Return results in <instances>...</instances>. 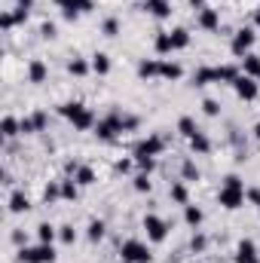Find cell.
<instances>
[{
  "mask_svg": "<svg viewBox=\"0 0 260 263\" xmlns=\"http://www.w3.org/2000/svg\"><path fill=\"white\" fill-rule=\"evenodd\" d=\"M251 43H254V31H251V28H242V31L233 37V52H236V55H245L248 49H251Z\"/></svg>",
  "mask_w": 260,
  "mask_h": 263,
  "instance_id": "9",
  "label": "cell"
},
{
  "mask_svg": "<svg viewBox=\"0 0 260 263\" xmlns=\"http://www.w3.org/2000/svg\"><path fill=\"white\" fill-rule=\"evenodd\" d=\"M135 190H138V193H150V181H147V175L135 178Z\"/></svg>",
  "mask_w": 260,
  "mask_h": 263,
  "instance_id": "33",
  "label": "cell"
},
{
  "mask_svg": "<svg viewBox=\"0 0 260 263\" xmlns=\"http://www.w3.org/2000/svg\"><path fill=\"white\" fill-rule=\"evenodd\" d=\"M190 245H193V251H202V248H205V236H193V242H190Z\"/></svg>",
  "mask_w": 260,
  "mask_h": 263,
  "instance_id": "40",
  "label": "cell"
},
{
  "mask_svg": "<svg viewBox=\"0 0 260 263\" xmlns=\"http://www.w3.org/2000/svg\"><path fill=\"white\" fill-rule=\"evenodd\" d=\"M74 181H77L80 187H89V184L95 181V175H92V168H86V165H83V168H77V178H74Z\"/></svg>",
  "mask_w": 260,
  "mask_h": 263,
  "instance_id": "22",
  "label": "cell"
},
{
  "mask_svg": "<svg viewBox=\"0 0 260 263\" xmlns=\"http://www.w3.org/2000/svg\"><path fill=\"white\" fill-rule=\"evenodd\" d=\"M236 263H257V248L254 242H239V254H236Z\"/></svg>",
  "mask_w": 260,
  "mask_h": 263,
  "instance_id": "11",
  "label": "cell"
},
{
  "mask_svg": "<svg viewBox=\"0 0 260 263\" xmlns=\"http://www.w3.org/2000/svg\"><path fill=\"white\" fill-rule=\"evenodd\" d=\"M92 71H95V74H107V71H110V61H107L104 52H98L95 59H92Z\"/></svg>",
  "mask_w": 260,
  "mask_h": 263,
  "instance_id": "20",
  "label": "cell"
},
{
  "mask_svg": "<svg viewBox=\"0 0 260 263\" xmlns=\"http://www.w3.org/2000/svg\"><path fill=\"white\" fill-rule=\"evenodd\" d=\"M28 77H31V83H43V80H46V64L43 61H31Z\"/></svg>",
  "mask_w": 260,
  "mask_h": 263,
  "instance_id": "16",
  "label": "cell"
},
{
  "mask_svg": "<svg viewBox=\"0 0 260 263\" xmlns=\"http://www.w3.org/2000/svg\"><path fill=\"white\" fill-rule=\"evenodd\" d=\"M254 19H257V25H260V9H257V16H254Z\"/></svg>",
  "mask_w": 260,
  "mask_h": 263,
  "instance_id": "47",
  "label": "cell"
},
{
  "mask_svg": "<svg viewBox=\"0 0 260 263\" xmlns=\"http://www.w3.org/2000/svg\"><path fill=\"white\" fill-rule=\"evenodd\" d=\"M156 49H160V52H172V49H175L172 34H160V37H156Z\"/></svg>",
  "mask_w": 260,
  "mask_h": 263,
  "instance_id": "28",
  "label": "cell"
},
{
  "mask_svg": "<svg viewBox=\"0 0 260 263\" xmlns=\"http://www.w3.org/2000/svg\"><path fill=\"white\" fill-rule=\"evenodd\" d=\"M199 25L205 28V31H218V25H220V16L214 13V9L202 6V9H199Z\"/></svg>",
  "mask_w": 260,
  "mask_h": 263,
  "instance_id": "10",
  "label": "cell"
},
{
  "mask_svg": "<svg viewBox=\"0 0 260 263\" xmlns=\"http://www.w3.org/2000/svg\"><path fill=\"white\" fill-rule=\"evenodd\" d=\"M61 117H67L77 129H92L95 125V117H92V110L83 107L80 101H67V104H61Z\"/></svg>",
  "mask_w": 260,
  "mask_h": 263,
  "instance_id": "2",
  "label": "cell"
},
{
  "mask_svg": "<svg viewBox=\"0 0 260 263\" xmlns=\"http://www.w3.org/2000/svg\"><path fill=\"white\" fill-rule=\"evenodd\" d=\"M31 120H34V129H37V132H40V129H43V125H46V113H34V117H31Z\"/></svg>",
  "mask_w": 260,
  "mask_h": 263,
  "instance_id": "38",
  "label": "cell"
},
{
  "mask_svg": "<svg viewBox=\"0 0 260 263\" xmlns=\"http://www.w3.org/2000/svg\"><path fill=\"white\" fill-rule=\"evenodd\" d=\"M184 217H187V223H190V226H199V223H202V211L196 208V205H187Z\"/></svg>",
  "mask_w": 260,
  "mask_h": 263,
  "instance_id": "26",
  "label": "cell"
},
{
  "mask_svg": "<svg viewBox=\"0 0 260 263\" xmlns=\"http://www.w3.org/2000/svg\"><path fill=\"white\" fill-rule=\"evenodd\" d=\"M144 230H147V236H150L153 242H162L168 226H165V221H162V217H156V214H147V217H144Z\"/></svg>",
  "mask_w": 260,
  "mask_h": 263,
  "instance_id": "6",
  "label": "cell"
},
{
  "mask_svg": "<svg viewBox=\"0 0 260 263\" xmlns=\"http://www.w3.org/2000/svg\"><path fill=\"white\" fill-rule=\"evenodd\" d=\"M233 86H236V95H239V98H245V101H254V98H257V83H254V80L248 77V74L239 77Z\"/></svg>",
  "mask_w": 260,
  "mask_h": 263,
  "instance_id": "8",
  "label": "cell"
},
{
  "mask_svg": "<svg viewBox=\"0 0 260 263\" xmlns=\"http://www.w3.org/2000/svg\"><path fill=\"white\" fill-rule=\"evenodd\" d=\"M61 196L64 199H74L77 196V184H74V181H64V184H61Z\"/></svg>",
  "mask_w": 260,
  "mask_h": 263,
  "instance_id": "32",
  "label": "cell"
},
{
  "mask_svg": "<svg viewBox=\"0 0 260 263\" xmlns=\"http://www.w3.org/2000/svg\"><path fill=\"white\" fill-rule=\"evenodd\" d=\"M180 74H184V71H180V64H172V61H160V77H162V80H178Z\"/></svg>",
  "mask_w": 260,
  "mask_h": 263,
  "instance_id": "15",
  "label": "cell"
},
{
  "mask_svg": "<svg viewBox=\"0 0 260 263\" xmlns=\"http://www.w3.org/2000/svg\"><path fill=\"white\" fill-rule=\"evenodd\" d=\"M61 239H64L67 245H71L74 239H77V233H74V226H61Z\"/></svg>",
  "mask_w": 260,
  "mask_h": 263,
  "instance_id": "37",
  "label": "cell"
},
{
  "mask_svg": "<svg viewBox=\"0 0 260 263\" xmlns=\"http://www.w3.org/2000/svg\"><path fill=\"white\" fill-rule=\"evenodd\" d=\"M37 236H40V242L52 245V239H55V230H52L49 223H40V226H37Z\"/></svg>",
  "mask_w": 260,
  "mask_h": 263,
  "instance_id": "27",
  "label": "cell"
},
{
  "mask_svg": "<svg viewBox=\"0 0 260 263\" xmlns=\"http://www.w3.org/2000/svg\"><path fill=\"white\" fill-rule=\"evenodd\" d=\"M190 147H193L196 153H208V150H211V141L199 132V135H193V138H190Z\"/></svg>",
  "mask_w": 260,
  "mask_h": 263,
  "instance_id": "17",
  "label": "cell"
},
{
  "mask_svg": "<svg viewBox=\"0 0 260 263\" xmlns=\"http://www.w3.org/2000/svg\"><path fill=\"white\" fill-rule=\"evenodd\" d=\"M202 107H205V113H208V117H218V110H220V104H218L214 98H205V104H202Z\"/></svg>",
  "mask_w": 260,
  "mask_h": 263,
  "instance_id": "35",
  "label": "cell"
},
{
  "mask_svg": "<svg viewBox=\"0 0 260 263\" xmlns=\"http://www.w3.org/2000/svg\"><path fill=\"white\" fill-rule=\"evenodd\" d=\"M117 31H120V21H117V19H107V21H104V34H107V37H114Z\"/></svg>",
  "mask_w": 260,
  "mask_h": 263,
  "instance_id": "36",
  "label": "cell"
},
{
  "mask_svg": "<svg viewBox=\"0 0 260 263\" xmlns=\"http://www.w3.org/2000/svg\"><path fill=\"white\" fill-rule=\"evenodd\" d=\"M101 236H104V223L92 221V223H89V239H92V242H101Z\"/></svg>",
  "mask_w": 260,
  "mask_h": 263,
  "instance_id": "29",
  "label": "cell"
},
{
  "mask_svg": "<svg viewBox=\"0 0 260 263\" xmlns=\"http://www.w3.org/2000/svg\"><path fill=\"white\" fill-rule=\"evenodd\" d=\"M214 80H223V83H236L239 80V74H236V67H230V64H223V67H214Z\"/></svg>",
  "mask_w": 260,
  "mask_h": 263,
  "instance_id": "14",
  "label": "cell"
},
{
  "mask_svg": "<svg viewBox=\"0 0 260 263\" xmlns=\"http://www.w3.org/2000/svg\"><path fill=\"white\" fill-rule=\"evenodd\" d=\"M172 199H175L178 205H187V187H184V184H175V187H172Z\"/></svg>",
  "mask_w": 260,
  "mask_h": 263,
  "instance_id": "30",
  "label": "cell"
},
{
  "mask_svg": "<svg viewBox=\"0 0 260 263\" xmlns=\"http://www.w3.org/2000/svg\"><path fill=\"white\" fill-rule=\"evenodd\" d=\"M138 74L141 77H156V74H160V61H141L138 64Z\"/></svg>",
  "mask_w": 260,
  "mask_h": 263,
  "instance_id": "24",
  "label": "cell"
},
{
  "mask_svg": "<svg viewBox=\"0 0 260 263\" xmlns=\"http://www.w3.org/2000/svg\"><path fill=\"white\" fill-rule=\"evenodd\" d=\"M178 129H180V135H184V138H193V135H199V129H196V122L190 120V117H184L178 122Z\"/></svg>",
  "mask_w": 260,
  "mask_h": 263,
  "instance_id": "19",
  "label": "cell"
},
{
  "mask_svg": "<svg viewBox=\"0 0 260 263\" xmlns=\"http://www.w3.org/2000/svg\"><path fill=\"white\" fill-rule=\"evenodd\" d=\"M92 9V0H80V13H89Z\"/></svg>",
  "mask_w": 260,
  "mask_h": 263,
  "instance_id": "41",
  "label": "cell"
},
{
  "mask_svg": "<svg viewBox=\"0 0 260 263\" xmlns=\"http://www.w3.org/2000/svg\"><path fill=\"white\" fill-rule=\"evenodd\" d=\"M141 9H147V13H153L156 19H165L168 13H172L168 0H144V6H141Z\"/></svg>",
  "mask_w": 260,
  "mask_h": 263,
  "instance_id": "12",
  "label": "cell"
},
{
  "mask_svg": "<svg viewBox=\"0 0 260 263\" xmlns=\"http://www.w3.org/2000/svg\"><path fill=\"white\" fill-rule=\"evenodd\" d=\"M184 178L187 181H199V168L193 162H184Z\"/></svg>",
  "mask_w": 260,
  "mask_h": 263,
  "instance_id": "34",
  "label": "cell"
},
{
  "mask_svg": "<svg viewBox=\"0 0 260 263\" xmlns=\"http://www.w3.org/2000/svg\"><path fill=\"white\" fill-rule=\"evenodd\" d=\"M67 71H71V74H77V77H83V74L89 71V64H86L83 59H74L71 64H67Z\"/></svg>",
  "mask_w": 260,
  "mask_h": 263,
  "instance_id": "31",
  "label": "cell"
},
{
  "mask_svg": "<svg viewBox=\"0 0 260 263\" xmlns=\"http://www.w3.org/2000/svg\"><path fill=\"white\" fill-rule=\"evenodd\" d=\"M31 3L34 0H19V6H25V9H31Z\"/></svg>",
  "mask_w": 260,
  "mask_h": 263,
  "instance_id": "44",
  "label": "cell"
},
{
  "mask_svg": "<svg viewBox=\"0 0 260 263\" xmlns=\"http://www.w3.org/2000/svg\"><path fill=\"white\" fill-rule=\"evenodd\" d=\"M162 147H165V141L160 138V135H153V138H147V141L138 144L135 156H147V159H153V156H160V153H162Z\"/></svg>",
  "mask_w": 260,
  "mask_h": 263,
  "instance_id": "7",
  "label": "cell"
},
{
  "mask_svg": "<svg viewBox=\"0 0 260 263\" xmlns=\"http://www.w3.org/2000/svg\"><path fill=\"white\" fill-rule=\"evenodd\" d=\"M254 135H257V141H260V122H257V129H254Z\"/></svg>",
  "mask_w": 260,
  "mask_h": 263,
  "instance_id": "46",
  "label": "cell"
},
{
  "mask_svg": "<svg viewBox=\"0 0 260 263\" xmlns=\"http://www.w3.org/2000/svg\"><path fill=\"white\" fill-rule=\"evenodd\" d=\"M248 199H251V202H257V205H260V190H251V193H248Z\"/></svg>",
  "mask_w": 260,
  "mask_h": 263,
  "instance_id": "42",
  "label": "cell"
},
{
  "mask_svg": "<svg viewBox=\"0 0 260 263\" xmlns=\"http://www.w3.org/2000/svg\"><path fill=\"white\" fill-rule=\"evenodd\" d=\"M245 74L257 77L260 74V55H245Z\"/></svg>",
  "mask_w": 260,
  "mask_h": 263,
  "instance_id": "21",
  "label": "cell"
},
{
  "mask_svg": "<svg viewBox=\"0 0 260 263\" xmlns=\"http://www.w3.org/2000/svg\"><path fill=\"white\" fill-rule=\"evenodd\" d=\"M218 202L223 205V208H239V205L245 202V187H242V181L230 175L227 181H223V190L218 193Z\"/></svg>",
  "mask_w": 260,
  "mask_h": 263,
  "instance_id": "1",
  "label": "cell"
},
{
  "mask_svg": "<svg viewBox=\"0 0 260 263\" xmlns=\"http://www.w3.org/2000/svg\"><path fill=\"white\" fill-rule=\"evenodd\" d=\"M19 132H21V122H19L16 117H6V120H3V135H6V138H16Z\"/></svg>",
  "mask_w": 260,
  "mask_h": 263,
  "instance_id": "18",
  "label": "cell"
},
{
  "mask_svg": "<svg viewBox=\"0 0 260 263\" xmlns=\"http://www.w3.org/2000/svg\"><path fill=\"white\" fill-rule=\"evenodd\" d=\"M40 34H43V37H55V25H52V21H46V25L40 28Z\"/></svg>",
  "mask_w": 260,
  "mask_h": 263,
  "instance_id": "39",
  "label": "cell"
},
{
  "mask_svg": "<svg viewBox=\"0 0 260 263\" xmlns=\"http://www.w3.org/2000/svg\"><path fill=\"white\" fill-rule=\"evenodd\" d=\"M19 260L21 263H52L55 260V251H52V245L43 242L40 248H21L19 251Z\"/></svg>",
  "mask_w": 260,
  "mask_h": 263,
  "instance_id": "4",
  "label": "cell"
},
{
  "mask_svg": "<svg viewBox=\"0 0 260 263\" xmlns=\"http://www.w3.org/2000/svg\"><path fill=\"white\" fill-rule=\"evenodd\" d=\"M9 211L13 214H21V211H28V196L21 190H16L13 196H9Z\"/></svg>",
  "mask_w": 260,
  "mask_h": 263,
  "instance_id": "13",
  "label": "cell"
},
{
  "mask_svg": "<svg viewBox=\"0 0 260 263\" xmlns=\"http://www.w3.org/2000/svg\"><path fill=\"white\" fill-rule=\"evenodd\" d=\"M132 168V162H126V159H122V162H117V171H129Z\"/></svg>",
  "mask_w": 260,
  "mask_h": 263,
  "instance_id": "43",
  "label": "cell"
},
{
  "mask_svg": "<svg viewBox=\"0 0 260 263\" xmlns=\"http://www.w3.org/2000/svg\"><path fill=\"white\" fill-rule=\"evenodd\" d=\"M117 132H122V113L120 110H114L107 120H98L95 122V135H98V138H104V141H110Z\"/></svg>",
  "mask_w": 260,
  "mask_h": 263,
  "instance_id": "5",
  "label": "cell"
},
{
  "mask_svg": "<svg viewBox=\"0 0 260 263\" xmlns=\"http://www.w3.org/2000/svg\"><path fill=\"white\" fill-rule=\"evenodd\" d=\"M214 80V67H199L196 71V86H208Z\"/></svg>",
  "mask_w": 260,
  "mask_h": 263,
  "instance_id": "25",
  "label": "cell"
},
{
  "mask_svg": "<svg viewBox=\"0 0 260 263\" xmlns=\"http://www.w3.org/2000/svg\"><path fill=\"white\" fill-rule=\"evenodd\" d=\"M190 3H193V6H199V9H202V0H190Z\"/></svg>",
  "mask_w": 260,
  "mask_h": 263,
  "instance_id": "45",
  "label": "cell"
},
{
  "mask_svg": "<svg viewBox=\"0 0 260 263\" xmlns=\"http://www.w3.org/2000/svg\"><path fill=\"white\" fill-rule=\"evenodd\" d=\"M120 254L126 263H150V248H147L144 242H138V239H129V242H122Z\"/></svg>",
  "mask_w": 260,
  "mask_h": 263,
  "instance_id": "3",
  "label": "cell"
},
{
  "mask_svg": "<svg viewBox=\"0 0 260 263\" xmlns=\"http://www.w3.org/2000/svg\"><path fill=\"white\" fill-rule=\"evenodd\" d=\"M172 43H175V49H184L187 43H190V34H187L184 28H178V31H172Z\"/></svg>",
  "mask_w": 260,
  "mask_h": 263,
  "instance_id": "23",
  "label": "cell"
}]
</instances>
